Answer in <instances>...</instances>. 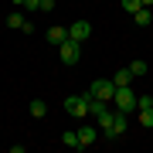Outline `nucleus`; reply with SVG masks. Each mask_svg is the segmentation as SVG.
<instances>
[{"label":"nucleus","mask_w":153,"mask_h":153,"mask_svg":"<svg viewBox=\"0 0 153 153\" xmlns=\"http://www.w3.org/2000/svg\"><path fill=\"white\" fill-rule=\"evenodd\" d=\"M88 102H92V95L88 92H82V95H68L65 99V112L71 116V119H88Z\"/></svg>","instance_id":"1"},{"label":"nucleus","mask_w":153,"mask_h":153,"mask_svg":"<svg viewBox=\"0 0 153 153\" xmlns=\"http://www.w3.org/2000/svg\"><path fill=\"white\" fill-rule=\"evenodd\" d=\"M112 105H116V109H119V112L133 116V112H136V95H133V88H129V85H116Z\"/></svg>","instance_id":"2"},{"label":"nucleus","mask_w":153,"mask_h":153,"mask_svg":"<svg viewBox=\"0 0 153 153\" xmlns=\"http://www.w3.org/2000/svg\"><path fill=\"white\" fill-rule=\"evenodd\" d=\"M85 92L92 95V99H105V102H112V95H116V82H112V78H95V82L85 88Z\"/></svg>","instance_id":"3"},{"label":"nucleus","mask_w":153,"mask_h":153,"mask_svg":"<svg viewBox=\"0 0 153 153\" xmlns=\"http://www.w3.org/2000/svg\"><path fill=\"white\" fill-rule=\"evenodd\" d=\"M58 55L65 65H78V58H82V41H65V44H58Z\"/></svg>","instance_id":"4"},{"label":"nucleus","mask_w":153,"mask_h":153,"mask_svg":"<svg viewBox=\"0 0 153 153\" xmlns=\"http://www.w3.org/2000/svg\"><path fill=\"white\" fill-rule=\"evenodd\" d=\"M68 38L71 41H88V38H92V24H88V21H75L68 27Z\"/></svg>","instance_id":"5"},{"label":"nucleus","mask_w":153,"mask_h":153,"mask_svg":"<svg viewBox=\"0 0 153 153\" xmlns=\"http://www.w3.org/2000/svg\"><path fill=\"white\" fill-rule=\"evenodd\" d=\"M123 133H126V112L116 109V112H112V126H109V133H105V140H119Z\"/></svg>","instance_id":"6"},{"label":"nucleus","mask_w":153,"mask_h":153,"mask_svg":"<svg viewBox=\"0 0 153 153\" xmlns=\"http://www.w3.org/2000/svg\"><path fill=\"white\" fill-rule=\"evenodd\" d=\"M44 41H48V44H55V48H58V44H65V41H68V27H61V24L48 27V31H44Z\"/></svg>","instance_id":"7"},{"label":"nucleus","mask_w":153,"mask_h":153,"mask_svg":"<svg viewBox=\"0 0 153 153\" xmlns=\"http://www.w3.org/2000/svg\"><path fill=\"white\" fill-rule=\"evenodd\" d=\"M95 136H99V133H95V126H88V123L78 126V143H82V150H85V146H92Z\"/></svg>","instance_id":"8"},{"label":"nucleus","mask_w":153,"mask_h":153,"mask_svg":"<svg viewBox=\"0 0 153 153\" xmlns=\"http://www.w3.org/2000/svg\"><path fill=\"white\" fill-rule=\"evenodd\" d=\"M133 24H136V27H150L153 24V10L150 7H140V10L133 14Z\"/></svg>","instance_id":"9"},{"label":"nucleus","mask_w":153,"mask_h":153,"mask_svg":"<svg viewBox=\"0 0 153 153\" xmlns=\"http://www.w3.org/2000/svg\"><path fill=\"white\" fill-rule=\"evenodd\" d=\"M105 112H112L105 99H92V102H88V116H95V119H99V116H105Z\"/></svg>","instance_id":"10"},{"label":"nucleus","mask_w":153,"mask_h":153,"mask_svg":"<svg viewBox=\"0 0 153 153\" xmlns=\"http://www.w3.org/2000/svg\"><path fill=\"white\" fill-rule=\"evenodd\" d=\"M27 109H31L34 119H44V116H48V102H44V99H31V105H27Z\"/></svg>","instance_id":"11"},{"label":"nucleus","mask_w":153,"mask_h":153,"mask_svg":"<svg viewBox=\"0 0 153 153\" xmlns=\"http://www.w3.org/2000/svg\"><path fill=\"white\" fill-rule=\"evenodd\" d=\"M61 143L71 146V150H82V143H78V129H65V133H61Z\"/></svg>","instance_id":"12"},{"label":"nucleus","mask_w":153,"mask_h":153,"mask_svg":"<svg viewBox=\"0 0 153 153\" xmlns=\"http://www.w3.org/2000/svg\"><path fill=\"white\" fill-rule=\"evenodd\" d=\"M136 116H140V126L153 129V105H143V109H136Z\"/></svg>","instance_id":"13"},{"label":"nucleus","mask_w":153,"mask_h":153,"mask_svg":"<svg viewBox=\"0 0 153 153\" xmlns=\"http://www.w3.org/2000/svg\"><path fill=\"white\" fill-rule=\"evenodd\" d=\"M24 24H27V17H24V14H10V17H7V27H10V31H24Z\"/></svg>","instance_id":"14"},{"label":"nucleus","mask_w":153,"mask_h":153,"mask_svg":"<svg viewBox=\"0 0 153 153\" xmlns=\"http://www.w3.org/2000/svg\"><path fill=\"white\" fill-rule=\"evenodd\" d=\"M112 82H116V85H133V71H129V65L116 71V75H112Z\"/></svg>","instance_id":"15"},{"label":"nucleus","mask_w":153,"mask_h":153,"mask_svg":"<svg viewBox=\"0 0 153 153\" xmlns=\"http://www.w3.org/2000/svg\"><path fill=\"white\" fill-rule=\"evenodd\" d=\"M129 71H133V78H143L146 75V61H129Z\"/></svg>","instance_id":"16"},{"label":"nucleus","mask_w":153,"mask_h":153,"mask_svg":"<svg viewBox=\"0 0 153 153\" xmlns=\"http://www.w3.org/2000/svg\"><path fill=\"white\" fill-rule=\"evenodd\" d=\"M140 7H143V4H140V0H123V10H126V14H129V17H133V14H136V10H140Z\"/></svg>","instance_id":"17"},{"label":"nucleus","mask_w":153,"mask_h":153,"mask_svg":"<svg viewBox=\"0 0 153 153\" xmlns=\"http://www.w3.org/2000/svg\"><path fill=\"white\" fill-rule=\"evenodd\" d=\"M24 7L27 10H41V0H24Z\"/></svg>","instance_id":"18"},{"label":"nucleus","mask_w":153,"mask_h":153,"mask_svg":"<svg viewBox=\"0 0 153 153\" xmlns=\"http://www.w3.org/2000/svg\"><path fill=\"white\" fill-rule=\"evenodd\" d=\"M41 10H55V0H41Z\"/></svg>","instance_id":"19"},{"label":"nucleus","mask_w":153,"mask_h":153,"mask_svg":"<svg viewBox=\"0 0 153 153\" xmlns=\"http://www.w3.org/2000/svg\"><path fill=\"white\" fill-rule=\"evenodd\" d=\"M140 4H143V7H150V10H153V0H140Z\"/></svg>","instance_id":"20"},{"label":"nucleus","mask_w":153,"mask_h":153,"mask_svg":"<svg viewBox=\"0 0 153 153\" xmlns=\"http://www.w3.org/2000/svg\"><path fill=\"white\" fill-rule=\"evenodd\" d=\"M10 4H14V7H24V0H10Z\"/></svg>","instance_id":"21"}]
</instances>
